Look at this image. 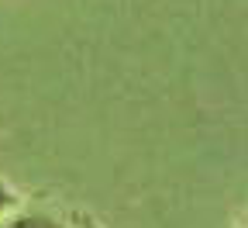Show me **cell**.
Instances as JSON below:
<instances>
[{
    "mask_svg": "<svg viewBox=\"0 0 248 228\" xmlns=\"http://www.w3.org/2000/svg\"><path fill=\"white\" fill-rule=\"evenodd\" d=\"M234 228H248V211H245V214L238 218V225H234Z\"/></svg>",
    "mask_w": 248,
    "mask_h": 228,
    "instance_id": "obj_3",
    "label": "cell"
},
{
    "mask_svg": "<svg viewBox=\"0 0 248 228\" xmlns=\"http://www.w3.org/2000/svg\"><path fill=\"white\" fill-rule=\"evenodd\" d=\"M14 204H21V197L14 193V187H11V183H4V180H0V214H4V211H11Z\"/></svg>",
    "mask_w": 248,
    "mask_h": 228,
    "instance_id": "obj_2",
    "label": "cell"
},
{
    "mask_svg": "<svg viewBox=\"0 0 248 228\" xmlns=\"http://www.w3.org/2000/svg\"><path fill=\"white\" fill-rule=\"evenodd\" d=\"M0 228H73V225L62 218V214H55V211L14 204L11 211L0 214Z\"/></svg>",
    "mask_w": 248,
    "mask_h": 228,
    "instance_id": "obj_1",
    "label": "cell"
}]
</instances>
